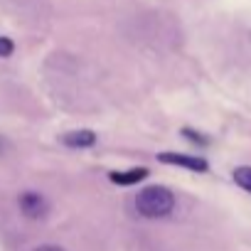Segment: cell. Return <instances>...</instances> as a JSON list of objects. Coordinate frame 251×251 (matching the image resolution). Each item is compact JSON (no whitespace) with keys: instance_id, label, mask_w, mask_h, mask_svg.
Listing matches in <instances>:
<instances>
[{"instance_id":"ba28073f","label":"cell","mask_w":251,"mask_h":251,"mask_svg":"<svg viewBox=\"0 0 251 251\" xmlns=\"http://www.w3.org/2000/svg\"><path fill=\"white\" fill-rule=\"evenodd\" d=\"M182 133H185V136H187V138H190V141H192V143H200V146H207V143H209V141H207V138H202V136H200V133H195V131H190V128H185V131H182Z\"/></svg>"},{"instance_id":"9c48e42d","label":"cell","mask_w":251,"mask_h":251,"mask_svg":"<svg viewBox=\"0 0 251 251\" xmlns=\"http://www.w3.org/2000/svg\"><path fill=\"white\" fill-rule=\"evenodd\" d=\"M35 251H64V249H59V246H40Z\"/></svg>"},{"instance_id":"5b68a950","label":"cell","mask_w":251,"mask_h":251,"mask_svg":"<svg viewBox=\"0 0 251 251\" xmlns=\"http://www.w3.org/2000/svg\"><path fill=\"white\" fill-rule=\"evenodd\" d=\"M62 141L69 148H91L96 143V133L94 131H72V133H64Z\"/></svg>"},{"instance_id":"6da1fadb","label":"cell","mask_w":251,"mask_h":251,"mask_svg":"<svg viewBox=\"0 0 251 251\" xmlns=\"http://www.w3.org/2000/svg\"><path fill=\"white\" fill-rule=\"evenodd\" d=\"M136 209L148 217V219H160V217H168L173 209H175V195L168 190V187H160V185H153V187H146L138 192L136 197Z\"/></svg>"},{"instance_id":"52a82bcc","label":"cell","mask_w":251,"mask_h":251,"mask_svg":"<svg viewBox=\"0 0 251 251\" xmlns=\"http://www.w3.org/2000/svg\"><path fill=\"white\" fill-rule=\"evenodd\" d=\"M13 50H15V45L10 37H0V57H10Z\"/></svg>"},{"instance_id":"8992f818","label":"cell","mask_w":251,"mask_h":251,"mask_svg":"<svg viewBox=\"0 0 251 251\" xmlns=\"http://www.w3.org/2000/svg\"><path fill=\"white\" fill-rule=\"evenodd\" d=\"M234 182H236L241 190L251 192V168H249V165L236 168V170H234Z\"/></svg>"},{"instance_id":"3957f363","label":"cell","mask_w":251,"mask_h":251,"mask_svg":"<svg viewBox=\"0 0 251 251\" xmlns=\"http://www.w3.org/2000/svg\"><path fill=\"white\" fill-rule=\"evenodd\" d=\"M47 200L37 192H23L20 195V212L27 217V219H42L47 214Z\"/></svg>"},{"instance_id":"7a4b0ae2","label":"cell","mask_w":251,"mask_h":251,"mask_svg":"<svg viewBox=\"0 0 251 251\" xmlns=\"http://www.w3.org/2000/svg\"><path fill=\"white\" fill-rule=\"evenodd\" d=\"M158 160L168 163V165H177V168H187V170H195V173H207L209 165L204 158L200 155H185V153H160Z\"/></svg>"},{"instance_id":"277c9868","label":"cell","mask_w":251,"mask_h":251,"mask_svg":"<svg viewBox=\"0 0 251 251\" xmlns=\"http://www.w3.org/2000/svg\"><path fill=\"white\" fill-rule=\"evenodd\" d=\"M108 177H111V182H116V185H138L141 180H146L148 177V170L146 168H131V170H116V173H108Z\"/></svg>"}]
</instances>
